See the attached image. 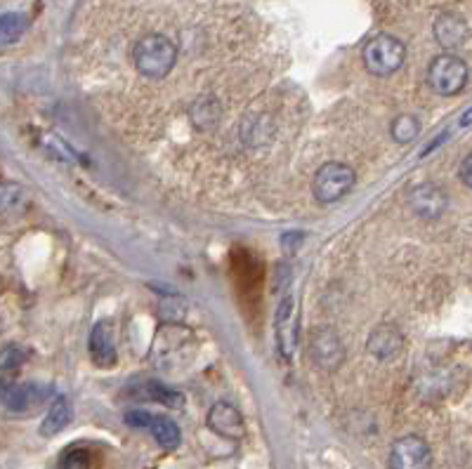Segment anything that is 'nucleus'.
Returning a JSON list of instances; mask_svg holds the SVG:
<instances>
[{
    "mask_svg": "<svg viewBox=\"0 0 472 469\" xmlns=\"http://www.w3.org/2000/svg\"><path fill=\"white\" fill-rule=\"evenodd\" d=\"M69 422H71L69 401L64 399V396H57V399L52 401V406H50L48 413H45V418H43L41 434L43 436L59 434Z\"/></svg>",
    "mask_w": 472,
    "mask_h": 469,
    "instance_id": "obj_15",
    "label": "nucleus"
},
{
    "mask_svg": "<svg viewBox=\"0 0 472 469\" xmlns=\"http://www.w3.org/2000/svg\"><path fill=\"white\" fill-rule=\"evenodd\" d=\"M206 422H208V427L213 429L217 436L234 439V442L236 439H241L243 432H246L241 413H239L232 403H224V401H220V403L210 408Z\"/></svg>",
    "mask_w": 472,
    "mask_h": 469,
    "instance_id": "obj_7",
    "label": "nucleus"
},
{
    "mask_svg": "<svg viewBox=\"0 0 472 469\" xmlns=\"http://www.w3.org/2000/svg\"><path fill=\"white\" fill-rule=\"evenodd\" d=\"M0 403L7 410L24 413V410L38 403V396H35V389L31 385H17L12 379H0Z\"/></svg>",
    "mask_w": 472,
    "mask_h": 469,
    "instance_id": "obj_13",
    "label": "nucleus"
},
{
    "mask_svg": "<svg viewBox=\"0 0 472 469\" xmlns=\"http://www.w3.org/2000/svg\"><path fill=\"white\" fill-rule=\"evenodd\" d=\"M409 203L418 217H423V220H437L439 215L446 210V206H449V199H446V193L439 187H435V184H421V187L411 192Z\"/></svg>",
    "mask_w": 472,
    "mask_h": 469,
    "instance_id": "obj_8",
    "label": "nucleus"
},
{
    "mask_svg": "<svg viewBox=\"0 0 472 469\" xmlns=\"http://www.w3.org/2000/svg\"><path fill=\"white\" fill-rule=\"evenodd\" d=\"M435 38L444 50H456L468 41L466 20L456 12H442L435 21Z\"/></svg>",
    "mask_w": 472,
    "mask_h": 469,
    "instance_id": "obj_11",
    "label": "nucleus"
},
{
    "mask_svg": "<svg viewBox=\"0 0 472 469\" xmlns=\"http://www.w3.org/2000/svg\"><path fill=\"white\" fill-rule=\"evenodd\" d=\"M185 311H187V307H185V300H182V297H163L159 304V317L163 318L168 325L180 324L182 318H185Z\"/></svg>",
    "mask_w": 472,
    "mask_h": 469,
    "instance_id": "obj_20",
    "label": "nucleus"
},
{
    "mask_svg": "<svg viewBox=\"0 0 472 469\" xmlns=\"http://www.w3.org/2000/svg\"><path fill=\"white\" fill-rule=\"evenodd\" d=\"M354 187V170L345 163H326L314 175V199L319 203H334Z\"/></svg>",
    "mask_w": 472,
    "mask_h": 469,
    "instance_id": "obj_4",
    "label": "nucleus"
},
{
    "mask_svg": "<svg viewBox=\"0 0 472 469\" xmlns=\"http://www.w3.org/2000/svg\"><path fill=\"white\" fill-rule=\"evenodd\" d=\"M277 345L284 359H291L295 349V302L293 295H286L277 309Z\"/></svg>",
    "mask_w": 472,
    "mask_h": 469,
    "instance_id": "obj_10",
    "label": "nucleus"
},
{
    "mask_svg": "<svg viewBox=\"0 0 472 469\" xmlns=\"http://www.w3.org/2000/svg\"><path fill=\"white\" fill-rule=\"evenodd\" d=\"M310 356L324 371H335L345 359V347L331 328H317L310 338Z\"/></svg>",
    "mask_w": 472,
    "mask_h": 469,
    "instance_id": "obj_6",
    "label": "nucleus"
},
{
    "mask_svg": "<svg viewBox=\"0 0 472 469\" xmlns=\"http://www.w3.org/2000/svg\"><path fill=\"white\" fill-rule=\"evenodd\" d=\"M460 180L466 182L468 187L472 189V153L470 156H466L463 163H460Z\"/></svg>",
    "mask_w": 472,
    "mask_h": 469,
    "instance_id": "obj_24",
    "label": "nucleus"
},
{
    "mask_svg": "<svg viewBox=\"0 0 472 469\" xmlns=\"http://www.w3.org/2000/svg\"><path fill=\"white\" fill-rule=\"evenodd\" d=\"M88 349H90L92 361H95L98 366L109 368L116 363V347H114L112 325H109V321H98V324L92 325Z\"/></svg>",
    "mask_w": 472,
    "mask_h": 469,
    "instance_id": "obj_12",
    "label": "nucleus"
},
{
    "mask_svg": "<svg viewBox=\"0 0 472 469\" xmlns=\"http://www.w3.org/2000/svg\"><path fill=\"white\" fill-rule=\"evenodd\" d=\"M392 139L399 142V145H409L413 139L418 137V132H421V123H418L416 116H411V113H402V116H397L392 121Z\"/></svg>",
    "mask_w": 472,
    "mask_h": 469,
    "instance_id": "obj_18",
    "label": "nucleus"
},
{
    "mask_svg": "<svg viewBox=\"0 0 472 469\" xmlns=\"http://www.w3.org/2000/svg\"><path fill=\"white\" fill-rule=\"evenodd\" d=\"M472 121V109H470V113H466V116H463V121H460V123L463 125H468Z\"/></svg>",
    "mask_w": 472,
    "mask_h": 469,
    "instance_id": "obj_25",
    "label": "nucleus"
},
{
    "mask_svg": "<svg viewBox=\"0 0 472 469\" xmlns=\"http://www.w3.org/2000/svg\"><path fill=\"white\" fill-rule=\"evenodd\" d=\"M24 361H27V352H24L21 347L17 345L5 347L3 354H0V371H3V373H14Z\"/></svg>",
    "mask_w": 472,
    "mask_h": 469,
    "instance_id": "obj_22",
    "label": "nucleus"
},
{
    "mask_svg": "<svg viewBox=\"0 0 472 469\" xmlns=\"http://www.w3.org/2000/svg\"><path fill=\"white\" fill-rule=\"evenodd\" d=\"M432 450L425 439L416 434L402 436L392 443L389 469H430Z\"/></svg>",
    "mask_w": 472,
    "mask_h": 469,
    "instance_id": "obj_5",
    "label": "nucleus"
},
{
    "mask_svg": "<svg viewBox=\"0 0 472 469\" xmlns=\"http://www.w3.org/2000/svg\"><path fill=\"white\" fill-rule=\"evenodd\" d=\"M402 347H404L402 332H399V328L392 324H382L378 325V328H374L366 340L368 354H374L378 361L395 359L397 354L402 352Z\"/></svg>",
    "mask_w": 472,
    "mask_h": 469,
    "instance_id": "obj_9",
    "label": "nucleus"
},
{
    "mask_svg": "<svg viewBox=\"0 0 472 469\" xmlns=\"http://www.w3.org/2000/svg\"><path fill=\"white\" fill-rule=\"evenodd\" d=\"M146 429L152 432V436L156 439L163 450H175L180 446V427L175 425L170 418H161V415H152L149 422H146Z\"/></svg>",
    "mask_w": 472,
    "mask_h": 469,
    "instance_id": "obj_14",
    "label": "nucleus"
},
{
    "mask_svg": "<svg viewBox=\"0 0 472 469\" xmlns=\"http://www.w3.org/2000/svg\"><path fill=\"white\" fill-rule=\"evenodd\" d=\"M27 207V193L20 184H0V213H21Z\"/></svg>",
    "mask_w": 472,
    "mask_h": 469,
    "instance_id": "obj_19",
    "label": "nucleus"
},
{
    "mask_svg": "<svg viewBox=\"0 0 472 469\" xmlns=\"http://www.w3.org/2000/svg\"><path fill=\"white\" fill-rule=\"evenodd\" d=\"M149 418H152V413H145V410H132V413L125 415V422H128L130 427H145L146 429V422H149Z\"/></svg>",
    "mask_w": 472,
    "mask_h": 469,
    "instance_id": "obj_23",
    "label": "nucleus"
},
{
    "mask_svg": "<svg viewBox=\"0 0 472 469\" xmlns=\"http://www.w3.org/2000/svg\"><path fill=\"white\" fill-rule=\"evenodd\" d=\"M132 62L142 76L163 78L173 71L175 62H177V48L168 35L146 34L135 43Z\"/></svg>",
    "mask_w": 472,
    "mask_h": 469,
    "instance_id": "obj_1",
    "label": "nucleus"
},
{
    "mask_svg": "<svg viewBox=\"0 0 472 469\" xmlns=\"http://www.w3.org/2000/svg\"><path fill=\"white\" fill-rule=\"evenodd\" d=\"M62 469H92V453L85 449H69L59 460Z\"/></svg>",
    "mask_w": 472,
    "mask_h": 469,
    "instance_id": "obj_21",
    "label": "nucleus"
},
{
    "mask_svg": "<svg viewBox=\"0 0 472 469\" xmlns=\"http://www.w3.org/2000/svg\"><path fill=\"white\" fill-rule=\"evenodd\" d=\"M0 293H3V278H0Z\"/></svg>",
    "mask_w": 472,
    "mask_h": 469,
    "instance_id": "obj_26",
    "label": "nucleus"
},
{
    "mask_svg": "<svg viewBox=\"0 0 472 469\" xmlns=\"http://www.w3.org/2000/svg\"><path fill=\"white\" fill-rule=\"evenodd\" d=\"M361 57H364V66L368 74L385 78L402 69L404 59H406V48L395 35L378 34L364 45Z\"/></svg>",
    "mask_w": 472,
    "mask_h": 469,
    "instance_id": "obj_2",
    "label": "nucleus"
},
{
    "mask_svg": "<svg viewBox=\"0 0 472 469\" xmlns=\"http://www.w3.org/2000/svg\"><path fill=\"white\" fill-rule=\"evenodd\" d=\"M142 392H145L146 399L159 401V403H163V406H168V408H182V406H185V396H182L180 392H175V389H168V387H163L161 382H153V379L145 382V387H142Z\"/></svg>",
    "mask_w": 472,
    "mask_h": 469,
    "instance_id": "obj_17",
    "label": "nucleus"
},
{
    "mask_svg": "<svg viewBox=\"0 0 472 469\" xmlns=\"http://www.w3.org/2000/svg\"><path fill=\"white\" fill-rule=\"evenodd\" d=\"M27 27H28L27 14L21 12L0 14V48H3V45H12L14 41H20L21 34L27 31Z\"/></svg>",
    "mask_w": 472,
    "mask_h": 469,
    "instance_id": "obj_16",
    "label": "nucleus"
},
{
    "mask_svg": "<svg viewBox=\"0 0 472 469\" xmlns=\"http://www.w3.org/2000/svg\"><path fill=\"white\" fill-rule=\"evenodd\" d=\"M428 83L437 95H459L468 83V64L456 55H439L430 62Z\"/></svg>",
    "mask_w": 472,
    "mask_h": 469,
    "instance_id": "obj_3",
    "label": "nucleus"
}]
</instances>
